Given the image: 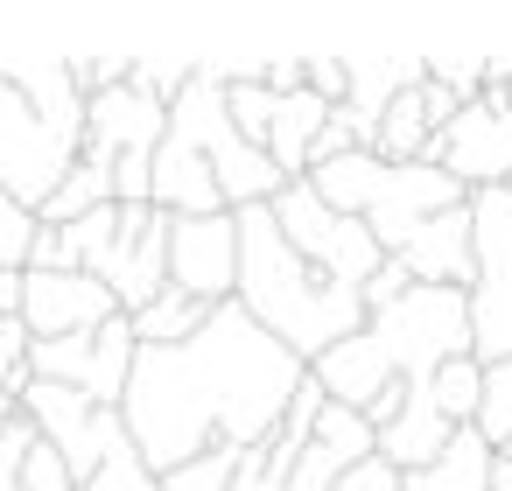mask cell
I'll list each match as a JSON object with an SVG mask.
<instances>
[{
  "label": "cell",
  "mask_w": 512,
  "mask_h": 491,
  "mask_svg": "<svg viewBox=\"0 0 512 491\" xmlns=\"http://www.w3.org/2000/svg\"><path fill=\"white\" fill-rule=\"evenodd\" d=\"M302 379H309V365L295 351H281L239 302H218L197 337L134 351L120 421H127L134 456L155 477H169L204 449L267 442Z\"/></svg>",
  "instance_id": "cell-1"
},
{
  "label": "cell",
  "mask_w": 512,
  "mask_h": 491,
  "mask_svg": "<svg viewBox=\"0 0 512 491\" xmlns=\"http://www.w3.org/2000/svg\"><path fill=\"white\" fill-rule=\"evenodd\" d=\"M449 358H470V309L463 288H407L400 302L372 309L344 344H330L309 379L323 386L330 407L365 414L393 386H428Z\"/></svg>",
  "instance_id": "cell-2"
},
{
  "label": "cell",
  "mask_w": 512,
  "mask_h": 491,
  "mask_svg": "<svg viewBox=\"0 0 512 491\" xmlns=\"http://www.w3.org/2000/svg\"><path fill=\"white\" fill-rule=\"evenodd\" d=\"M232 218H239V281H232V302H239L281 351H295L302 365H316L330 344H344V337L365 323L358 288L316 274V267L281 239V225L267 218V204L232 211Z\"/></svg>",
  "instance_id": "cell-3"
},
{
  "label": "cell",
  "mask_w": 512,
  "mask_h": 491,
  "mask_svg": "<svg viewBox=\"0 0 512 491\" xmlns=\"http://www.w3.org/2000/svg\"><path fill=\"white\" fill-rule=\"evenodd\" d=\"M85 155V92L71 57H0V197L43 211Z\"/></svg>",
  "instance_id": "cell-4"
},
{
  "label": "cell",
  "mask_w": 512,
  "mask_h": 491,
  "mask_svg": "<svg viewBox=\"0 0 512 491\" xmlns=\"http://www.w3.org/2000/svg\"><path fill=\"white\" fill-rule=\"evenodd\" d=\"M470 253H477V274L463 288L470 358L505 365L512 358V190H470Z\"/></svg>",
  "instance_id": "cell-5"
},
{
  "label": "cell",
  "mask_w": 512,
  "mask_h": 491,
  "mask_svg": "<svg viewBox=\"0 0 512 491\" xmlns=\"http://www.w3.org/2000/svg\"><path fill=\"white\" fill-rule=\"evenodd\" d=\"M267 218L281 225V239L316 267V274H330V281H344V288H365L372 274H379V246H372V232H365V218H344V211H330L302 176L295 183H281V197L267 204Z\"/></svg>",
  "instance_id": "cell-6"
},
{
  "label": "cell",
  "mask_w": 512,
  "mask_h": 491,
  "mask_svg": "<svg viewBox=\"0 0 512 491\" xmlns=\"http://www.w3.org/2000/svg\"><path fill=\"white\" fill-rule=\"evenodd\" d=\"M22 421L71 463V484H85L99 463H113L120 449H134L127 442V421H120V407H99V400H85L78 386H50V379H29L22 386Z\"/></svg>",
  "instance_id": "cell-7"
},
{
  "label": "cell",
  "mask_w": 512,
  "mask_h": 491,
  "mask_svg": "<svg viewBox=\"0 0 512 491\" xmlns=\"http://www.w3.org/2000/svg\"><path fill=\"white\" fill-rule=\"evenodd\" d=\"M134 323L127 316H106L99 330L85 337H43L29 344V379H50V386H78L85 400L99 407H120L127 393V372H134Z\"/></svg>",
  "instance_id": "cell-8"
},
{
  "label": "cell",
  "mask_w": 512,
  "mask_h": 491,
  "mask_svg": "<svg viewBox=\"0 0 512 491\" xmlns=\"http://www.w3.org/2000/svg\"><path fill=\"white\" fill-rule=\"evenodd\" d=\"M92 281L120 302V316L148 309L169 288V218L155 204H120V232H113L106 260L92 267Z\"/></svg>",
  "instance_id": "cell-9"
},
{
  "label": "cell",
  "mask_w": 512,
  "mask_h": 491,
  "mask_svg": "<svg viewBox=\"0 0 512 491\" xmlns=\"http://www.w3.org/2000/svg\"><path fill=\"white\" fill-rule=\"evenodd\" d=\"M456 204H470V190H463L449 169H435V162H386V183H379V197H372V211H365V232H372V246L393 260L435 211H456Z\"/></svg>",
  "instance_id": "cell-10"
},
{
  "label": "cell",
  "mask_w": 512,
  "mask_h": 491,
  "mask_svg": "<svg viewBox=\"0 0 512 491\" xmlns=\"http://www.w3.org/2000/svg\"><path fill=\"white\" fill-rule=\"evenodd\" d=\"M239 281V218L211 211V218H169V288L197 295V302H232Z\"/></svg>",
  "instance_id": "cell-11"
},
{
  "label": "cell",
  "mask_w": 512,
  "mask_h": 491,
  "mask_svg": "<svg viewBox=\"0 0 512 491\" xmlns=\"http://www.w3.org/2000/svg\"><path fill=\"white\" fill-rule=\"evenodd\" d=\"M162 134H169V106L148 99L134 78L113 85V92H99L85 106V162H99V169H113L127 155H155Z\"/></svg>",
  "instance_id": "cell-12"
},
{
  "label": "cell",
  "mask_w": 512,
  "mask_h": 491,
  "mask_svg": "<svg viewBox=\"0 0 512 491\" xmlns=\"http://www.w3.org/2000/svg\"><path fill=\"white\" fill-rule=\"evenodd\" d=\"M106 316H120V302L92 274H22V330H29V344H43V337H85Z\"/></svg>",
  "instance_id": "cell-13"
},
{
  "label": "cell",
  "mask_w": 512,
  "mask_h": 491,
  "mask_svg": "<svg viewBox=\"0 0 512 491\" xmlns=\"http://www.w3.org/2000/svg\"><path fill=\"white\" fill-rule=\"evenodd\" d=\"M344 64H351V92H344V106H330V120L351 134V148H372L379 113L428 78V57H344Z\"/></svg>",
  "instance_id": "cell-14"
},
{
  "label": "cell",
  "mask_w": 512,
  "mask_h": 491,
  "mask_svg": "<svg viewBox=\"0 0 512 491\" xmlns=\"http://www.w3.org/2000/svg\"><path fill=\"white\" fill-rule=\"evenodd\" d=\"M393 260L407 267L414 288H470V274H477V253H470V204L435 211Z\"/></svg>",
  "instance_id": "cell-15"
},
{
  "label": "cell",
  "mask_w": 512,
  "mask_h": 491,
  "mask_svg": "<svg viewBox=\"0 0 512 491\" xmlns=\"http://www.w3.org/2000/svg\"><path fill=\"white\" fill-rule=\"evenodd\" d=\"M456 428L435 414V400H428V386H407L400 393V414L379 428V463L386 470H400V477H414V470H428L435 456H442V442H449Z\"/></svg>",
  "instance_id": "cell-16"
},
{
  "label": "cell",
  "mask_w": 512,
  "mask_h": 491,
  "mask_svg": "<svg viewBox=\"0 0 512 491\" xmlns=\"http://www.w3.org/2000/svg\"><path fill=\"white\" fill-rule=\"evenodd\" d=\"M323 120H330V106H323L316 92H288V99H274V127H267L260 155H267L288 183H295V176H309V148H316Z\"/></svg>",
  "instance_id": "cell-17"
},
{
  "label": "cell",
  "mask_w": 512,
  "mask_h": 491,
  "mask_svg": "<svg viewBox=\"0 0 512 491\" xmlns=\"http://www.w3.org/2000/svg\"><path fill=\"white\" fill-rule=\"evenodd\" d=\"M302 183H309L330 211L365 218V211H372V197H379V183H386V162H379L372 148H351V155H337V162H316Z\"/></svg>",
  "instance_id": "cell-18"
},
{
  "label": "cell",
  "mask_w": 512,
  "mask_h": 491,
  "mask_svg": "<svg viewBox=\"0 0 512 491\" xmlns=\"http://www.w3.org/2000/svg\"><path fill=\"white\" fill-rule=\"evenodd\" d=\"M491 456H498V449H491L477 428H456L428 470L400 477V491H491Z\"/></svg>",
  "instance_id": "cell-19"
},
{
  "label": "cell",
  "mask_w": 512,
  "mask_h": 491,
  "mask_svg": "<svg viewBox=\"0 0 512 491\" xmlns=\"http://www.w3.org/2000/svg\"><path fill=\"white\" fill-rule=\"evenodd\" d=\"M204 316H211V302H197V295H183V288H162L148 309H134L127 323H134V344H183V337H197L204 330Z\"/></svg>",
  "instance_id": "cell-20"
},
{
  "label": "cell",
  "mask_w": 512,
  "mask_h": 491,
  "mask_svg": "<svg viewBox=\"0 0 512 491\" xmlns=\"http://www.w3.org/2000/svg\"><path fill=\"white\" fill-rule=\"evenodd\" d=\"M99 204H113V169H99V162H71V176L50 190V204L36 211V225H71V218H85V211H99Z\"/></svg>",
  "instance_id": "cell-21"
},
{
  "label": "cell",
  "mask_w": 512,
  "mask_h": 491,
  "mask_svg": "<svg viewBox=\"0 0 512 491\" xmlns=\"http://www.w3.org/2000/svg\"><path fill=\"white\" fill-rule=\"evenodd\" d=\"M428 400L449 428H477V407H484V365L477 358H449L435 379H428Z\"/></svg>",
  "instance_id": "cell-22"
},
{
  "label": "cell",
  "mask_w": 512,
  "mask_h": 491,
  "mask_svg": "<svg viewBox=\"0 0 512 491\" xmlns=\"http://www.w3.org/2000/svg\"><path fill=\"white\" fill-rule=\"evenodd\" d=\"M295 442H281V435H267V442H253V449H239V470H232V491H288V477H295Z\"/></svg>",
  "instance_id": "cell-23"
},
{
  "label": "cell",
  "mask_w": 512,
  "mask_h": 491,
  "mask_svg": "<svg viewBox=\"0 0 512 491\" xmlns=\"http://www.w3.org/2000/svg\"><path fill=\"white\" fill-rule=\"evenodd\" d=\"M477 435L491 449H512V358L484 365V407H477Z\"/></svg>",
  "instance_id": "cell-24"
},
{
  "label": "cell",
  "mask_w": 512,
  "mask_h": 491,
  "mask_svg": "<svg viewBox=\"0 0 512 491\" xmlns=\"http://www.w3.org/2000/svg\"><path fill=\"white\" fill-rule=\"evenodd\" d=\"M232 470H239V449H204L183 470H169L162 491H232Z\"/></svg>",
  "instance_id": "cell-25"
},
{
  "label": "cell",
  "mask_w": 512,
  "mask_h": 491,
  "mask_svg": "<svg viewBox=\"0 0 512 491\" xmlns=\"http://www.w3.org/2000/svg\"><path fill=\"white\" fill-rule=\"evenodd\" d=\"M36 211H22L15 197H0V274H29V246H36Z\"/></svg>",
  "instance_id": "cell-26"
},
{
  "label": "cell",
  "mask_w": 512,
  "mask_h": 491,
  "mask_svg": "<svg viewBox=\"0 0 512 491\" xmlns=\"http://www.w3.org/2000/svg\"><path fill=\"white\" fill-rule=\"evenodd\" d=\"M225 113H232V127H239V141H267V127H274V92L267 85H225Z\"/></svg>",
  "instance_id": "cell-27"
},
{
  "label": "cell",
  "mask_w": 512,
  "mask_h": 491,
  "mask_svg": "<svg viewBox=\"0 0 512 491\" xmlns=\"http://www.w3.org/2000/svg\"><path fill=\"white\" fill-rule=\"evenodd\" d=\"M15 484H22V491H78V484H71V463H64L43 435L29 442V456H22V470H15Z\"/></svg>",
  "instance_id": "cell-28"
},
{
  "label": "cell",
  "mask_w": 512,
  "mask_h": 491,
  "mask_svg": "<svg viewBox=\"0 0 512 491\" xmlns=\"http://www.w3.org/2000/svg\"><path fill=\"white\" fill-rule=\"evenodd\" d=\"M78 491H162V477H155L134 449H120V456H113V463H99Z\"/></svg>",
  "instance_id": "cell-29"
},
{
  "label": "cell",
  "mask_w": 512,
  "mask_h": 491,
  "mask_svg": "<svg viewBox=\"0 0 512 491\" xmlns=\"http://www.w3.org/2000/svg\"><path fill=\"white\" fill-rule=\"evenodd\" d=\"M22 386H29V330L22 316H0V393L22 400Z\"/></svg>",
  "instance_id": "cell-30"
},
{
  "label": "cell",
  "mask_w": 512,
  "mask_h": 491,
  "mask_svg": "<svg viewBox=\"0 0 512 491\" xmlns=\"http://www.w3.org/2000/svg\"><path fill=\"white\" fill-rule=\"evenodd\" d=\"M302 92H316L323 106H344V92H351V64H344V57H302Z\"/></svg>",
  "instance_id": "cell-31"
},
{
  "label": "cell",
  "mask_w": 512,
  "mask_h": 491,
  "mask_svg": "<svg viewBox=\"0 0 512 491\" xmlns=\"http://www.w3.org/2000/svg\"><path fill=\"white\" fill-rule=\"evenodd\" d=\"M407 288H414V281H407V267H400V260H379V274H372V281L358 288V302H365V316H372V309H386V302H400Z\"/></svg>",
  "instance_id": "cell-32"
},
{
  "label": "cell",
  "mask_w": 512,
  "mask_h": 491,
  "mask_svg": "<svg viewBox=\"0 0 512 491\" xmlns=\"http://www.w3.org/2000/svg\"><path fill=\"white\" fill-rule=\"evenodd\" d=\"M29 442H36V428L15 414V421H8V435H0V491H22V484H15V470H22Z\"/></svg>",
  "instance_id": "cell-33"
},
{
  "label": "cell",
  "mask_w": 512,
  "mask_h": 491,
  "mask_svg": "<svg viewBox=\"0 0 512 491\" xmlns=\"http://www.w3.org/2000/svg\"><path fill=\"white\" fill-rule=\"evenodd\" d=\"M337 491H400V470H386V463L372 456V463H358V470H351Z\"/></svg>",
  "instance_id": "cell-34"
},
{
  "label": "cell",
  "mask_w": 512,
  "mask_h": 491,
  "mask_svg": "<svg viewBox=\"0 0 512 491\" xmlns=\"http://www.w3.org/2000/svg\"><path fill=\"white\" fill-rule=\"evenodd\" d=\"M15 414H22V400H15V393H0V435H8V421H15Z\"/></svg>",
  "instance_id": "cell-35"
}]
</instances>
